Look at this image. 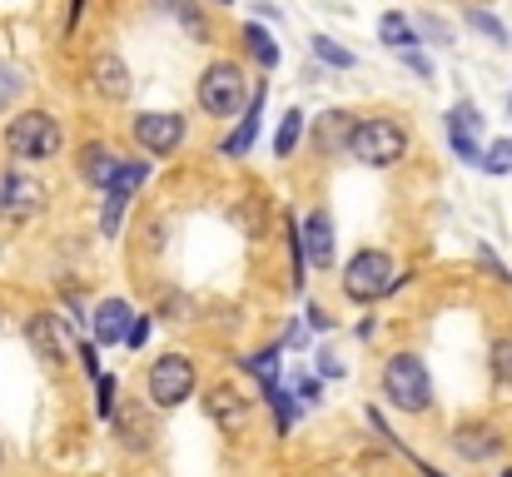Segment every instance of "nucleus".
<instances>
[{"label": "nucleus", "mask_w": 512, "mask_h": 477, "mask_svg": "<svg viewBox=\"0 0 512 477\" xmlns=\"http://www.w3.org/2000/svg\"><path fill=\"white\" fill-rule=\"evenodd\" d=\"M383 398L398 408V413H428L433 408V378H428V363L418 353H393L383 363Z\"/></svg>", "instance_id": "obj_1"}, {"label": "nucleus", "mask_w": 512, "mask_h": 477, "mask_svg": "<svg viewBox=\"0 0 512 477\" xmlns=\"http://www.w3.org/2000/svg\"><path fill=\"white\" fill-rule=\"evenodd\" d=\"M398 284H403V274H398V264H393L388 249H358V254L348 259V269H343V294H348L353 304L388 299Z\"/></svg>", "instance_id": "obj_2"}, {"label": "nucleus", "mask_w": 512, "mask_h": 477, "mask_svg": "<svg viewBox=\"0 0 512 477\" xmlns=\"http://www.w3.org/2000/svg\"><path fill=\"white\" fill-rule=\"evenodd\" d=\"M348 155L368 169H393L398 159L408 155V130L388 115H368L353 125V140H348Z\"/></svg>", "instance_id": "obj_3"}, {"label": "nucleus", "mask_w": 512, "mask_h": 477, "mask_svg": "<svg viewBox=\"0 0 512 477\" xmlns=\"http://www.w3.org/2000/svg\"><path fill=\"white\" fill-rule=\"evenodd\" d=\"M60 145H65V130L45 110H25V115H15L5 125V150L15 159H55Z\"/></svg>", "instance_id": "obj_4"}, {"label": "nucleus", "mask_w": 512, "mask_h": 477, "mask_svg": "<svg viewBox=\"0 0 512 477\" xmlns=\"http://www.w3.org/2000/svg\"><path fill=\"white\" fill-rule=\"evenodd\" d=\"M194 363L184 358V353H160L155 363H150V373H145V393H150V403L155 408H179V403H189L194 398Z\"/></svg>", "instance_id": "obj_5"}, {"label": "nucleus", "mask_w": 512, "mask_h": 477, "mask_svg": "<svg viewBox=\"0 0 512 477\" xmlns=\"http://www.w3.org/2000/svg\"><path fill=\"white\" fill-rule=\"evenodd\" d=\"M199 105L209 110V115H239V105H244V70L234 65V60H214L204 75H199Z\"/></svg>", "instance_id": "obj_6"}, {"label": "nucleus", "mask_w": 512, "mask_h": 477, "mask_svg": "<svg viewBox=\"0 0 512 477\" xmlns=\"http://www.w3.org/2000/svg\"><path fill=\"white\" fill-rule=\"evenodd\" d=\"M204 413H209V423H214L224 438H239V433L249 428V418H254V398H244L234 383H214V388L204 393Z\"/></svg>", "instance_id": "obj_7"}, {"label": "nucleus", "mask_w": 512, "mask_h": 477, "mask_svg": "<svg viewBox=\"0 0 512 477\" xmlns=\"http://www.w3.org/2000/svg\"><path fill=\"white\" fill-rule=\"evenodd\" d=\"M443 130H448V145H453V155L468 159V164H483V145H478V135H483V110L473 105V100H458L448 115H443Z\"/></svg>", "instance_id": "obj_8"}, {"label": "nucleus", "mask_w": 512, "mask_h": 477, "mask_svg": "<svg viewBox=\"0 0 512 477\" xmlns=\"http://www.w3.org/2000/svg\"><path fill=\"white\" fill-rule=\"evenodd\" d=\"M184 135H189V125H184V115H165V110H145V115H135V140L150 150V155H174L179 145H184Z\"/></svg>", "instance_id": "obj_9"}, {"label": "nucleus", "mask_w": 512, "mask_h": 477, "mask_svg": "<svg viewBox=\"0 0 512 477\" xmlns=\"http://www.w3.org/2000/svg\"><path fill=\"white\" fill-rule=\"evenodd\" d=\"M448 443H453V453H458L463 463H493V458H503V448H508L493 423H458Z\"/></svg>", "instance_id": "obj_10"}, {"label": "nucleus", "mask_w": 512, "mask_h": 477, "mask_svg": "<svg viewBox=\"0 0 512 477\" xmlns=\"http://www.w3.org/2000/svg\"><path fill=\"white\" fill-rule=\"evenodd\" d=\"M40 199H45V189L30 174H10V169L0 174V219L20 224V219L40 214Z\"/></svg>", "instance_id": "obj_11"}, {"label": "nucleus", "mask_w": 512, "mask_h": 477, "mask_svg": "<svg viewBox=\"0 0 512 477\" xmlns=\"http://www.w3.org/2000/svg\"><path fill=\"white\" fill-rule=\"evenodd\" d=\"M25 338H30L35 358H40L50 373H60V368H65V333H60L55 314H30L25 318Z\"/></svg>", "instance_id": "obj_12"}, {"label": "nucleus", "mask_w": 512, "mask_h": 477, "mask_svg": "<svg viewBox=\"0 0 512 477\" xmlns=\"http://www.w3.org/2000/svg\"><path fill=\"white\" fill-rule=\"evenodd\" d=\"M90 85H95L105 100H130V85H135V80H130V65L105 50V55L90 60Z\"/></svg>", "instance_id": "obj_13"}, {"label": "nucleus", "mask_w": 512, "mask_h": 477, "mask_svg": "<svg viewBox=\"0 0 512 477\" xmlns=\"http://www.w3.org/2000/svg\"><path fill=\"white\" fill-rule=\"evenodd\" d=\"M120 164H125V159L115 155L110 145H100V140H95V145H85V150H80V179H85L90 189H105V194H110V189H115Z\"/></svg>", "instance_id": "obj_14"}, {"label": "nucleus", "mask_w": 512, "mask_h": 477, "mask_svg": "<svg viewBox=\"0 0 512 477\" xmlns=\"http://www.w3.org/2000/svg\"><path fill=\"white\" fill-rule=\"evenodd\" d=\"M304 254H309V264H319V269H329L334 264V219H329V209H314L309 219H304Z\"/></svg>", "instance_id": "obj_15"}, {"label": "nucleus", "mask_w": 512, "mask_h": 477, "mask_svg": "<svg viewBox=\"0 0 512 477\" xmlns=\"http://www.w3.org/2000/svg\"><path fill=\"white\" fill-rule=\"evenodd\" d=\"M130 304L125 299H105L95 309V343H125L130 338Z\"/></svg>", "instance_id": "obj_16"}, {"label": "nucleus", "mask_w": 512, "mask_h": 477, "mask_svg": "<svg viewBox=\"0 0 512 477\" xmlns=\"http://www.w3.org/2000/svg\"><path fill=\"white\" fill-rule=\"evenodd\" d=\"M115 433H120V443H125V448L145 453V448H150V438H155V423H150V413H145V408H135V403H130V408H120V413H115Z\"/></svg>", "instance_id": "obj_17"}, {"label": "nucleus", "mask_w": 512, "mask_h": 477, "mask_svg": "<svg viewBox=\"0 0 512 477\" xmlns=\"http://www.w3.org/2000/svg\"><path fill=\"white\" fill-rule=\"evenodd\" d=\"M378 35H383V45L388 50H418V25L403 15V10H383V20H378Z\"/></svg>", "instance_id": "obj_18"}, {"label": "nucleus", "mask_w": 512, "mask_h": 477, "mask_svg": "<svg viewBox=\"0 0 512 477\" xmlns=\"http://www.w3.org/2000/svg\"><path fill=\"white\" fill-rule=\"evenodd\" d=\"M279 353H284V348H264V353H244V358H239V368L264 388V398L279 393Z\"/></svg>", "instance_id": "obj_19"}, {"label": "nucleus", "mask_w": 512, "mask_h": 477, "mask_svg": "<svg viewBox=\"0 0 512 477\" xmlns=\"http://www.w3.org/2000/svg\"><path fill=\"white\" fill-rule=\"evenodd\" d=\"M259 110H264V85L254 90V100H249V115L239 120V130L224 140V155L239 159V155H249V150H254V140H259Z\"/></svg>", "instance_id": "obj_20"}, {"label": "nucleus", "mask_w": 512, "mask_h": 477, "mask_svg": "<svg viewBox=\"0 0 512 477\" xmlns=\"http://www.w3.org/2000/svg\"><path fill=\"white\" fill-rule=\"evenodd\" d=\"M353 115H343V110H329L324 120H319V150H348V140H353Z\"/></svg>", "instance_id": "obj_21"}, {"label": "nucleus", "mask_w": 512, "mask_h": 477, "mask_svg": "<svg viewBox=\"0 0 512 477\" xmlns=\"http://www.w3.org/2000/svg\"><path fill=\"white\" fill-rule=\"evenodd\" d=\"M244 45H249V55H254L264 70L279 65V45H274V35H269L264 25H244Z\"/></svg>", "instance_id": "obj_22"}, {"label": "nucleus", "mask_w": 512, "mask_h": 477, "mask_svg": "<svg viewBox=\"0 0 512 477\" xmlns=\"http://www.w3.org/2000/svg\"><path fill=\"white\" fill-rule=\"evenodd\" d=\"M150 179V159H125L120 164V174H115V189L110 194H120V199H135V189Z\"/></svg>", "instance_id": "obj_23"}, {"label": "nucleus", "mask_w": 512, "mask_h": 477, "mask_svg": "<svg viewBox=\"0 0 512 477\" xmlns=\"http://www.w3.org/2000/svg\"><path fill=\"white\" fill-rule=\"evenodd\" d=\"M309 45H314V55H319L324 65H334V70H353V65H358V55H353V50H343L339 40H329V35H314Z\"/></svg>", "instance_id": "obj_24"}, {"label": "nucleus", "mask_w": 512, "mask_h": 477, "mask_svg": "<svg viewBox=\"0 0 512 477\" xmlns=\"http://www.w3.org/2000/svg\"><path fill=\"white\" fill-rule=\"evenodd\" d=\"M25 85H30V80H25V70H20V65H10V60H0V110H10V105L25 95Z\"/></svg>", "instance_id": "obj_25"}, {"label": "nucleus", "mask_w": 512, "mask_h": 477, "mask_svg": "<svg viewBox=\"0 0 512 477\" xmlns=\"http://www.w3.org/2000/svg\"><path fill=\"white\" fill-rule=\"evenodd\" d=\"M299 135H304V115H299V110H289V115L279 120V135H274V155L289 159V155H294V145H299Z\"/></svg>", "instance_id": "obj_26"}, {"label": "nucleus", "mask_w": 512, "mask_h": 477, "mask_svg": "<svg viewBox=\"0 0 512 477\" xmlns=\"http://www.w3.org/2000/svg\"><path fill=\"white\" fill-rule=\"evenodd\" d=\"M488 363H493V378H498V383H512V333L493 338V348H488Z\"/></svg>", "instance_id": "obj_27"}, {"label": "nucleus", "mask_w": 512, "mask_h": 477, "mask_svg": "<svg viewBox=\"0 0 512 477\" xmlns=\"http://www.w3.org/2000/svg\"><path fill=\"white\" fill-rule=\"evenodd\" d=\"M468 25L473 30H483L493 45H512V35H508V25L498 20V15H488V10H468Z\"/></svg>", "instance_id": "obj_28"}, {"label": "nucleus", "mask_w": 512, "mask_h": 477, "mask_svg": "<svg viewBox=\"0 0 512 477\" xmlns=\"http://www.w3.org/2000/svg\"><path fill=\"white\" fill-rule=\"evenodd\" d=\"M269 403H274V428H279V433H289V428L299 423V403H294V393H284V388H279V393H269Z\"/></svg>", "instance_id": "obj_29"}, {"label": "nucleus", "mask_w": 512, "mask_h": 477, "mask_svg": "<svg viewBox=\"0 0 512 477\" xmlns=\"http://www.w3.org/2000/svg\"><path fill=\"white\" fill-rule=\"evenodd\" d=\"M483 169L488 174H512V140H493L488 155H483Z\"/></svg>", "instance_id": "obj_30"}, {"label": "nucleus", "mask_w": 512, "mask_h": 477, "mask_svg": "<svg viewBox=\"0 0 512 477\" xmlns=\"http://www.w3.org/2000/svg\"><path fill=\"white\" fill-rule=\"evenodd\" d=\"M125 204H130V199L105 194V219H100V234H105V239H115V234H120V214H125Z\"/></svg>", "instance_id": "obj_31"}, {"label": "nucleus", "mask_w": 512, "mask_h": 477, "mask_svg": "<svg viewBox=\"0 0 512 477\" xmlns=\"http://www.w3.org/2000/svg\"><path fill=\"white\" fill-rule=\"evenodd\" d=\"M115 393H120V388H115V378L105 373V378L95 383V408H100V418H115V413H120V403H115Z\"/></svg>", "instance_id": "obj_32"}, {"label": "nucleus", "mask_w": 512, "mask_h": 477, "mask_svg": "<svg viewBox=\"0 0 512 477\" xmlns=\"http://www.w3.org/2000/svg\"><path fill=\"white\" fill-rule=\"evenodd\" d=\"M80 363H85V373H90L95 383L105 378V373H100V343H90V338H85V343H80Z\"/></svg>", "instance_id": "obj_33"}, {"label": "nucleus", "mask_w": 512, "mask_h": 477, "mask_svg": "<svg viewBox=\"0 0 512 477\" xmlns=\"http://www.w3.org/2000/svg\"><path fill=\"white\" fill-rule=\"evenodd\" d=\"M403 65H408L418 80H433V65H428V55H423V50H403Z\"/></svg>", "instance_id": "obj_34"}, {"label": "nucleus", "mask_w": 512, "mask_h": 477, "mask_svg": "<svg viewBox=\"0 0 512 477\" xmlns=\"http://www.w3.org/2000/svg\"><path fill=\"white\" fill-rule=\"evenodd\" d=\"M478 259H483V264H488V269L498 274V284H512V274H508V269H503V264H498V254H493L488 244H478Z\"/></svg>", "instance_id": "obj_35"}, {"label": "nucleus", "mask_w": 512, "mask_h": 477, "mask_svg": "<svg viewBox=\"0 0 512 477\" xmlns=\"http://www.w3.org/2000/svg\"><path fill=\"white\" fill-rule=\"evenodd\" d=\"M145 338H150V318L135 314V323H130V338H125V348H140Z\"/></svg>", "instance_id": "obj_36"}, {"label": "nucleus", "mask_w": 512, "mask_h": 477, "mask_svg": "<svg viewBox=\"0 0 512 477\" xmlns=\"http://www.w3.org/2000/svg\"><path fill=\"white\" fill-rule=\"evenodd\" d=\"M179 20L189 25V35H204V15H199V10H189V5H179Z\"/></svg>", "instance_id": "obj_37"}, {"label": "nucleus", "mask_w": 512, "mask_h": 477, "mask_svg": "<svg viewBox=\"0 0 512 477\" xmlns=\"http://www.w3.org/2000/svg\"><path fill=\"white\" fill-rule=\"evenodd\" d=\"M319 373H324V378H343V363H334L329 353H319Z\"/></svg>", "instance_id": "obj_38"}, {"label": "nucleus", "mask_w": 512, "mask_h": 477, "mask_svg": "<svg viewBox=\"0 0 512 477\" xmlns=\"http://www.w3.org/2000/svg\"><path fill=\"white\" fill-rule=\"evenodd\" d=\"M309 323H314L319 333H324V328H334V323H329V314H324V309H309Z\"/></svg>", "instance_id": "obj_39"}, {"label": "nucleus", "mask_w": 512, "mask_h": 477, "mask_svg": "<svg viewBox=\"0 0 512 477\" xmlns=\"http://www.w3.org/2000/svg\"><path fill=\"white\" fill-rule=\"evenodd\" d=\"M299 398H309V403H314V398H319V383H314V378H304V383H299Z\"/></svg>", "instance_id": "obj_40"}, {"label": "nucleus", "mask_w": 512, "mask_h": 477, "mask_svg": "<svg viewBox=\"0 0 512 477\" xmlns=\"http://www.w3.org/2000/svg\"><path fill=\"white\" fill-rule=\"evenodd\" d=\"M508 115H512V95H508Z\"/></svg>", "instance_id": "obj_41"}]
</instances>
